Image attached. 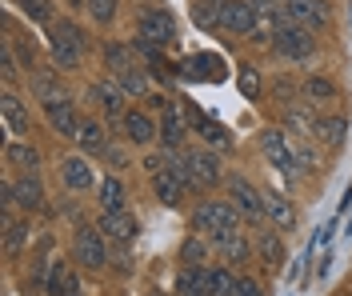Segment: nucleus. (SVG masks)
<instances>
[{"instance_id": "nucleus-1", "label": "nucleus", "mask_w": 352, "mask_h": 296, "mask_svg": "<svg viewBox=\"0 0 352 296\" xmlns=\"http://www.w3.org/2000/svg\"><path fill=\"white\" fill-rule=\"evenodd\" d=\"M241 220L244 216H241V208L232 205V201H204V205L192 212V228L204 232V236H212V240L228 236V232H236Z\"/></svg>"}, {"instance_id": "nucleus-2", "label": "nucleus", "mask_w": 352, "mask_h": 296, "mask_svg": "<svg viewBox=\"0 0 352 296\" xmlns=\"http://www.w3.org/2000/svg\"><path fill=\"white\" fill-rule=\"evenodd\" d=\"M176 177L184 181V188H217L220 184V160L212 152H184V157H173Z\"/></svg>"}, {"instance_id": "nucleus-3", "label": "nucleus", "mask_w": 352, "mask_h": 296, "mask_svg": "<svg viewBox=\"0 0 352 296\" xmlns=\"http://www.w3.org/2000/svg\"><path fill=\"white\" fill-rule=\"evenodd\" d=\"M85 48H88V36L76 24H52L48 28V52H52L56 69H80Z\"/></svg>"}, {"instance_id": "nucleus-4", "label": "nucleus", "mask_w": 352, "mask_h": 296, "mask_svg": "<svg viewBox=\"0 0 352 296\" xmlns=\"http://www.w3.org/2000/svg\"><path fill=\"white\" fill-rule=\"evenodd\" d=\"M261 148H264V160H268L276 172H285L288 181H296V172H300V157H296V148H292V140H288L285 128H264Z\"/></svg>"}, {"instance_id": "nucleus-5", "label": "nucleus", "mask_w": 352, "mask_h": 296, "mask_svg": "<svg viewBox=\"0 0 352 296\" xmlns=\"http://www.w3.org/2000/svg\"><path fill=\"white\" fill-rule=\"evenodd\" d=\"M272 48L285 56V60H308L312 52H316V36H312V28L296 21H285L276 28V36H272Z\"/></svg>"}, {"instance_id": "nucleus-6", "label": "nucleus", "mask_w": 352, "mask_h": 296, "mask_svg": "<svg viewBox=\"0 0 352 296\" xmlns=\"http://www.w3.org/2000/svg\"><path fill=\"white\" fill-rule=\"evenodd\" d=\"M72 256L85 264V269H104L109 264V249H104V232L100 228H76L72 236Z\"/></svg>"}, {"instance_id": "nucleus-7", "label": "nucleus", "mask_w": 352, "mask_h": 296, "mask_svg": "<svg viewBox=\"0 0 352 296\" xmlns=\"http://www.w3.org/2000/svg\"><path fill=\"white\" fill-rule=\"evenodd\" d=\"M228 188H232V205L241 208L244 220H261L264 216V192L248 177H228Z\"/></svg>"}, {"instance_id": "nucleus-8", "label": "nucleus", "mask_w": 352, "mask_h": 296, "mask_svg": "<svg viewBox=\"0 0 352 296\" xmlns=\"http://www.w3.org/2000/svg\"><path fill=\"white\" fill-rule=\"evenodd\" d=\"M220 28L232 32V36H252V28H256L252 4H248V0H224V8H220Z\"/></svg>"}, {"instance_id": "nucleus-9", "label": "nucleus", "mask_w": 352, "mask_h": 296, "mask_svg": "<svg viewBox=\"0 0 352 296\" xmlns=\"http://www.w3.org/2000/svg\"><path fill=\"white\" fill-rule=\"evenodd\" d=\"M140 36L153 45H173L176 41V21L164 8H144L140 12Z\"/></svg>"}, {"instance_id": "nucleus-10", "label": "nucleus", "mask_w": 352, "mask_h": 296, "mask_svg": "<svg viewBox=\"0 0 352 296\" xmlns=\"http://www.w3.org/2000/svg\"><path fill=\"white\" fill-rule=\"evenodd\" d=\"M285 16L296 24H305V28H324L332 16V8H329V0H288Z\"/></svg>"}, {"instance_id": "nucleus-11", "label": "nucleus", "mask_w": 352, "mask_h": 296, "mask_svg": "<svg viewBox=\"0 0 352 296\" xmlns=\"http://www.w3.org/2000/svg\"><path fill=\"white\" fill-rule=\"evenodd\" d=\"M124 96H129V92L120 89L116 80H96V84H88V100H96L112 120H124V113H129V109H124Z\"/></svg>"}, {"instance_id": "nucleus-12", "label": "nucleus", "mask_w": 352, "mask_h": 296, "mask_svg": "<svg viewBox=\"0 0 352 296\" xmlns=\"http://www.w3.org/2000/svg\"><path fill=\"white\" fill-rule=\"evenodd\" d=\"M180 72H184L188 80H208V84H217V80H224V76H228L224 60H220V56H212V52H197V56H188Z\"/></svg>"}, {"instance_id": "nucleus-13", "label": "nucleus", "mask_w": 352, "mask_h": 296, "mask_svg": "<svg viewBox=\"0 0 352 296\" xmlns=\"http://www.w3.org/2000/svg\"><path fill=\"white\" fill-rule=\"evenodd\" d=\"M96 228H100L104 236H112V240H120V244H124V240H132V236L140 232V228H136V220H132L124 208H116V212H104V216L96 220Z\"/></svg>"}, {"instance_id": "nucleus-14", "label": "nucleus", "mask_w": 352, "mask_h": 296, "mask_svg": "<svg viewBox=\"0 0 352 296\" xmlns=\"http://www.w3.org/2000/svg\"><path fill=\"white\" fill-rule=\"evenodd\" d=\"M264 216L276 225V232H292L296 228V208L288 205L285 196H276V192H264Z\"/></svg>"}, {"instance_id": "nucleus-15", "label": "nucleus", "mask_w": 352, "mask_h": 296, "mask_svg": "<svg viewBox=\"0 0 352 296\" xmlns=\"http://www.w3.org/2000/svg\"><path fill=\"white\" fill-rule=\"evenodd\" d=\"M0 116H4L8 133H28V128H32V116H28V109L21 104L16 92H4V96H0Z\"/></svg>"}, {"instance_id": "nucleus-16", "label": "nucleus", "mask_w": 352, "mask_h": 296, "mask_svg": "<svg viewBox=\"0 0 352 296\" xmlns=\"http://www.w3.org/2000/svg\"><path fill=\"white\" fill-rule=\"evenodd\" d=\"M48 296H80V280H76V273L68 269L65 260H56L52 269H48Z\"/></svg>"}, {"instance_id": "nucleus-17", "label": "nucleus", "mask_w": 352, "mask_h": 296, "mask_svg": "<svg viewBox=\"0 0 352 296\" xmlns=\"http://www.w3.org/2000/svg\"><path fill=\"white\" fill-rule=\"evenodd\" d=\"M44 113H48V120H52V128H56V133L76 137L80 116H76V109H72V100H52V104H44Z\"/></svg>"}, {"instance_id": "nucleus-18", "label": "nucleus", "mask_w": 352, "mask_h": 296, "mask_svg": "<svg viewBox=\"0 0 352 296\" xmlns=\"http://www.w3.org/2000/svg\"><path fill=\"white\" fill-rule=\"evenodd\" d=\"M285 128L292 133V137H312L316 133V116H312V109L308 104H288L285 109Z\"/></svg>"}, {"instance_id": "nucleus-19", "label": "nucleus", "mask_w": 352, "mask_h": 296, "mask_svg": "<svg viewBox=\"0 0 352 296\" xmlns=\"http://www.w3.org/2000/svg\"><path fill=\"white\" fill-rule=\"evenodd\" d=\"M12 201L24 208V212H36V208L44 205V188L36 177H21V181L12 184Z\"/></svg>"}, {"instance_id": "nucleus-20", "label": "nucleus", "mask_w": 352, "mask_h": 296, "mask_svg": "<svg viewBox=\"0 0 352 296\" xmlns=\"http://www.w3.org/2000/svg\"><path fill=\"white\" fill-rule=\"evenodd\" d=\"M220 249V256L228 260V264H244L248 260V252H252V244H248V236H244L241 228L236 232H228V236H220V240H212Z\"/></svg>"}, {"instance_id": "nucleus-21", "label": "nucleus", "mask_w": 352, "mask_h": 296, "mask_svg": "<svg viewBox=\"0 0 352 296\" xmlns=\"http://www.w3.org/2000/svg\"><path fill=\"white\" fill-rule=\"evenodd\" d=\"M60 177H65V184L72 188V192H85V188H92V168H88V160H80V157H65V164H60Z\"/></svg>"}, {"instance_id": "nucleus-22", "label": "nucleus", "mask_w": 352, "mask_h": 296, "mask_svg": "<svg viewBox=\"0 0 352 296\" xmlns=\"http://www.w3.org/2000/svg\"><path fill=\"white\" fill-rule=\"evenodd\" d=\"M120 124H124V137H129L132 144H148V140L156 137V124H153L144 113H136V109H129Z\"/></svg>"}, {"instance_id": "nucleus-23", "label": "nucleus", "mask_w": 352, "mask_h": 296, "mask_svg": "<svg viewBox=\"0 0 352 296\" xmlns=\"http://www.w3.org/2000/svg\"><path fill=\"white\" fill-rule=\"evenodd\" d=\"M153 188H156V196H160V205H176L180 192H184V181L176 177L173 168H160V172H153Z\"/></svg>"}, {"instance_id": "nucleus-24", "label": "nucleus", "mask_w": 352, "mask_h": 296, "mask_svg": "<svg viewBox=\"0 0 352 296\" xmlns=\"http://www.w3.org/2000/svg\"><path fill=\"white\" fill-rule=\"evenodd\" d=\"M188 113L197 116V133H200L204 140H208V144H220V148H228V144H232V137H228V128H224L220 120H212V116H204L200 109H192V104H188Z\"/></svg>"}, {"instance_id": "nucleus-25", "label": "nucleus", "mask_w": 352, "mask_h": 296, "mask_svg": "<svg viewBox=\"0 0 352 296\" xmlns=\"http://www.w3.org/2000/svg\"><path fill=\"white\" fill-rule=\"evenodd\" d=\"M180 137H184V120H180V109L164 104V109H160V140H164L168 148H176V144H180Z\"/></svg>"}, {"instance_id": "nucleus-26", "label": "nucleus", "mask_w": 352, "mask_h": 296, "mask_svg": "<svg viewBox=\"0 0 352 296\" xmlns=\"http://www.w3.org/2000/svg\"><path fill=\"white\" fill-rule=\"evenodd\" d=\"M76 144L85 148V152H104L109 144H104V124H96V120H80V128H76Z\"/></svg>"}, {"instance_id": "nucleus-27", "label": "nucleus", "mask_w": 352, "mask_h": 296, "mask_svg": "<svg viewBox=\"0 0 352 296\" xmlns=\"http://www.w3.org/2000/svg\"><path fill=\"white\" fill-rule=\"evenodd\" d=\"M312 137H320L329 148H340L344 137H349V124H344L340 116H324V120H316V133H312Z\"/></svg>"}, {"instance_id": "nucleus-28", "label": "nucleus", "mask_w": 352, "mask_h": 296, "mask_svg": "<svg viewBox=\"0 0 352 296\" xmlns=\"http://www.w3.org/2000/svg\"><path fill=\"white\" fill-rule=\"evenodd\" d=\"M256 252H261V260L268 269H280V260H285V244H280L276 232H261L256 236Z\"/></svg>"}, {"instance_id": "nucleus-29", "label": "nucleus", "mask_w": 352, "mask_h": 296, "mask_svg": "<svg viewBox=\"0 0 352 296\" xmlns=\"http://www.w3.org/2000/svg\"><path fill=\"white\" fill-rule=\"evenodd\" d=\"M305 100L308 104H329L332 96H336V89H332V80H324V76H308L305 80Z\"/></svg>"}, {"instance_id": "nucleus-30", "label": "nucleus", "mask_w": 352, "mask_h": 296, "mask_svg": "<svg viewBox=\"0 0 352 296\" xmlns=\"http://www.w3.org/2000/svg\"><path fill=\"white\" fill-rule=\"evenodd\" d=\"M4 160L16 164V168H24V172H36V164H41L36 148H28V144H8V148H4Z\"/></svg>"}, {"instance_id": "nucleus-31", "label": "nucleus", "mask_w": 352, "mask_h": 296, "mask_svg": "<svg viewBox=\"0 0 352 296\" xmlns=\"http://www.w3.org/2000/svg\"><path fill=\"white\" fill-rule=\"evenodd\" d=\"M208 296H236V276L228 269H208Z\"/></svg>"}, {"instance_id": "nucleus-32", "label": "nucleus", "mask_w": 352, "mask_h": 296, "mask_svg": "<svg viewBox=\"0 0 352 296\" xmlns=\"http://www.w3.org/2000/svg\"><path fill=\"white\" fill-rule=\"evenodd\" d=\"M100 205L104 212H116V208H124V184L109 177V181H100Z\"/></svg>"}, {"instance_id": "nucleus-33", "label": "nucleus", "mask_w": 352, "mask_h": 296, "mask_svg": "<svg viewBox=\"0 0 352 296\" xmlns=\"http://www.w3.org/2000/svg\"><path fill=\"white\" fill-rule=\"evenodd\" d=\"M104 65H109L112 76H120V72L136 69V65H132V52H129L124 45H109V48H104Z\"/></svg>"}, {"instance_id": "nucleus-34", "label": "nucleus", "mask_w": 352, "mask_h": 296, "mask_svg": "<svg viewBox=\"0 0 352 296\" xmlns=\"http://www.w3.org/2000/svg\"><path fill=\"white\" fill-rule=\"evenodd\" d=\"M220 8H224V0H197V24L200 28H220Z\"/></svg>"}, {"instance_id": "nucleus-35", "label": "nucleus", "mask_w": 352, "mask_h": 296, "mask_svg": "<svg viewBox=\"0 0 352 296\" xmlns=\"http://www.w3.org/2000/svg\"><path fill=\"white\" fill-rule=\"evenodd\" d=\"M16 4H21V12L28 21H36V24L52 21V0H16Z\"/></svg>"}, {"instance_id": "nucleus-36", "label": "nucleus", "mask_w": 352, "mask_h": 296, "mask_svg": "<svg viewBox=\"0 0 352 296\" xmlns=\"http://www.w3.org/2000/svg\"><path fill=\"white\" fill-rule=\"evenodd\" d=\"M116 84H120V89L129 92V96H148V80H144V76H140L136 69L120 72V76H116Z\"/></svg>"}, {"instance_id": "nucleus-37", "label": "nucleus", "mask_w": 352, "mask_h": 296, "mask_svg": "<svg viewBox=\"0 0 352 296\" xmlns=\"http://www.w3.org/2000/svg\"><path fill=\"white\" fill-rule=\"evenodd\" d=\"M32 89H36V96H41L44 104H52V100H68L65 89H60L56 80H48V76H36V80H32Z\"/></svg>"}, {"instance_id": "nucleus-38", "label": "nucleus", "mask_w": 352, "mask_h": 296, "mask_svg": "<svg viewBox=\"0 0 352 296\" xmlns=\"http://www.w3.org/2000/svg\"><path fill=\"white\" fill-rule=\"evenodd\" d=\"M24 240H28V225H8V232H4V252L16 256L24 249Z\"/></svg>"}, {"instance_id": "nucleus-39", "label": "nucleus", "mask_w": 352, "mask_h": 296, "mask_svg": "<svg viewBox=\"0 0 352 296\" xmlns=\"http://www.w3.org/2000/svg\"><path fill=\"white\" fill-rule=\"evenodd\" d=\"M88 12L96 24H109L116 16V0H88Z\"/></svg>"}, {"instance_id": "nucleus-40", "label": "nucleus", "mask_w": 352, "mask_h": 296, "mask_svg": "<svg viewBox=\"0 0 352 296\" xmlns=\"http://www.w3.org/2000/svg\"><path fill=\"white\" fill-rule=\"evenodd\" d=\"M180 256H184V264H188V269H200V264H204V244H200L197 236H192V240H184Z\"/></svg>"}, {"instance_id": "nucleus-41", "label": "nucleus", "mask_w": 352, "mask_h": 296, "mask_svg": "<svg viewBox=\"0 0 352 296\" xmlns=\"http://www.w3.org/2000/svg\"><path fill=\"white\" fill-rule=\"evenodd\" d=\"M241 92L244 96H261V76H256V69H248V65L241 69Z\"/></svg>"}, {"instance_id": "nucleus-42", "label": "nucleus", "mask_w": 352, "mask_h": 296, "mask_svg": "<svg viewBox=\"0 0 352 296\" xmlns=\"http://www.w3.org/2000/svg\"><path fill=\"white\" fill-rule=\"evenodd\" d=\"M236 296H261V284L248 280V276H241V280H236Z\"/></svg>"}, {"instance_id": "nucleus-43", "label": "nucleus", "mask_w": 352, "mask_h": 296, "mask_svg": "<svg viewBox=\"0 0 352 296\" xmlns=\"http://www.w3.org/2000/svg\"><path fill=\"white\" fill-rule=\"evenodd\" d=\"M296 157H300V168H312V164H316V152H312V144H300V148H296Z\"/></svg>"}, {"instance_id": "nucleus-44", "label": "nucleus", "mask_w": 352, "mask_h": 296, "mask_svg": "<svg viewBox=\"0 0 352 296\" xmlns=\"http://www.w3.org/2000/svg\"><path fill=\"white\" fill-rule=\"evenodd\" d=\"M16 76V60H12V48H4V80Z\"/></svg>"}, {"instance_id": "nucleus-45", "label": "nucleus", "mask_w": 352, "mask_h": 296, "mask_svg": "<svg viewBox=\"0 0 352 296\" xmlns=\"http://www.w3.org/2000/svg\"><path fill=\"white\" fill-rule=\"evenodd\" d=\"M104 160H109L112 168H120V164H124V152H116V148H104Z\"/></svg>"}, {"instance_id": "nucleus-46", "label": "nucleus", "mask_w": 352, "mask_h": 296, "mask_svg": "<svg viewBox=\"0 0 352 296\" xmlns=\"http://www.w3.org/2000/svg\"><path fill=\"white\" fill-rule=\"evenodd\" d=\"M153 296H160V293H153Z\"/></svg>"}]
</instances>
